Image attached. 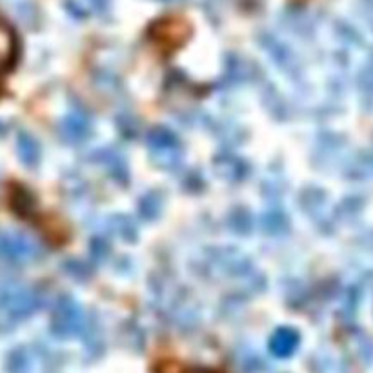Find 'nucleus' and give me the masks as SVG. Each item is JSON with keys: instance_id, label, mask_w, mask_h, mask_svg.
Segmentation results:
<instances>
[{"instance_id": "obj_1", "label": "nucleus", "mask_w": 373, "mask_h": 373, "mask_svg": "<svg viewBox=\"0 0 373 373\" xmlns=\"http://www.w3.org/2000/svg\"><path fill=\"white\" fill-rule=\"evenodd\" d=\"M41 306V297L35 290L13 280H0V310L15 319L32 315Z\"/></svg>"}, {"instance_id": "obj_2", "label": "nucleus", "mask_w": 373, "mask_h": 373, "mask_svg": "<svg viewBox=\"0 0 373 373\" xmlns=\"http://www.w3.org/2000/svg\"><path fill=\"white\" fill-rule=\"evenodd\" d=\"M52 326L53 332L57 333L58 337L77 335L86 326V317H84L82 308L73 301L71 297H63L53 310Z\"/></svg>"}, {"instance_id": "obj_3", "label": "nucleus", "mask_w": 373, "mask_h": 373, "mask_svg": "<svg viewBox=\"0 0 373 373\" xmlns=\"http://www.w3.org/2000/svg\"><path fill=\"white\" fill-rule=\"evenodd\" d=\"M148 146L153 153V161L161 168H173L181 161V146L168 128H155L148 133Z\"/></svg>"}, {"instance_id": "obj_4", "label": "nucleus", "mask_w": 373, "mask_h": 373, "mask_svg": "<svg viewBox=\"0 0 373 373\" xmlns=\"http://www.w3.org/2000/svg\"><path fill=\"white\" fill-rule=\"evenodd\" d=\"M38 255V248L24 235L0 231V260L22 264L30 262Z\"/></svg>"}, {"instance_id": "obj_5", "label": "nucleus", "mask_w": 373, "mask_h": 373, "mask_svg": "<svg viewBox=\"0 0 373 373\" xmlns=\"http://www.w3.org/2000/svg\"><path fill=\"white\" fill-rule=\"evenodd\" d=\"M190 33V27L182 19H177V16H170V19H164V21H159L157 24H153L150 30V36L159 44L161 47H177L179 44L184 42V38Z\"/></svg>"}, {"instance_id": "obj_6", "label": "nucleus", "mask_w": 373, "mask_h": 373, "mask_svg": "<svg viewBox=\"0 0 373 373\" xmlns=\"http://www.w3.org/2000/svg\"><path fill=\"white\" fill-rule=\"evenodd\" d=\"M58 131L68 144H82L84 140L89 139V135H91V124H89V119L86 115L80 113V111H73L63 120Z\"/></svg>"}, {"instance_id": "obj_7", "label": "nucleus", "mask_w": 373, "mask_h": 373, "mask_svg": "<svg viewBox=\"0 0 373 373\" xmlns=\"http://www.w3.org/2000/svg\"><path fill=\"white\" fill-rule=\"evenodd\" d=\"M16 58V36L8 24L0 19V71L10 69Z\"/></svg>"}, {"instance_id": "obj_8", "label": "nucleus", "mask_w": 373, "mask_h": 373, "mask_svg": "<svg viewBox=\"0 0 373 373\" xmlns=\"http://www.w3.org/2000/svg\"><path fill=\"white\" fill-rule=\"evenodd\" d=\"M299 346V333L290 328H280L273 333V337L270 341L271 352L277 357H290L291 353L295 352Z\"/></svg>"}, {"instance_id": "obj_9", "label": "nucleus", "mask_w": 373, "mask_h": 373, "mask_svg": "<svg viewBox=\"0 0 373 373\" xmlns=\"http://www.w3.org/2000/svg\"><path fill=\"white\" fill-rule=\"evenodd\" d=\"M16 150H19L21 161L24 162L26 166H36V164H38V159H41V146H38V142H36L32 135H27V133H19Z\"/></svg>"}, {"instance_id": "obj_10", "label": "nucleus", "mask_w": 373, "mask_h": 373, "mask_svg": "<svg viewBox=\"0 0 373 373\" xmlns=\"http://www.w3.org/2000/svg\"><path fill=\"white\" fill-rule=\"evenodd\" d=\"M215 166L221 170V175H224L229 181H238L246 175V166L242 161H238L235 157H221L215 161Z\"/></svg>"}, {"instance_id": "obj_11", "label": "nucleus", "mask_w": 373, "mask_h": 373, "mask_svg": "<svg viewBox=\"0 0 373 373\" xmlns=\"http://www.w3.org/2000/svg\"><path fill=\"white\" fill-rule=\"evenodd\" d=\"M262 224H264L266 234H282L286 229V217L282 213H266L262 217Z\"/></svg>"}, {"instance_id": "obj_12", "label": "nucleus", "mask_w": 373, "mask_h": 373, "mask_svg": "<svg viewBox=\"0 0 373 373\" xmlns=\"http://www.w3.org/2000/svg\"><path fill=\"white\" fill-rule=\"evenodd\" d=\"M157 373H218V372H213V370L206 368H192V366H182V364L173 363V361H166V363H161L157 366Z\"/></svg>"}, {"instance_id": "obj_13", "label": "nucleus", "mask_w": 373, "mask_h": 373, "mask_svg": "<svg viewBox=\"0 0 373 373\" xmlns=\"http://www.w3.org/2000/svg\"><path fill=\"white\" fill-rule=\"evenodd\" d=\"M140 210H142V213L148 218H153L155 215H159V212H161V197H159V193H150V195L142 197Z\"/></svg>"}, {"instance_id": "obj_14", "label": "nucleus", "mask_w": 373, "mask_h": 373, "mask_svg": "<svg viewBox=\"0 0 373 373\" xmlns=\"http://www.w3.org/2000/svg\"><path fill=\"white\" fill-rule=\"evenodd\" d=\"M366 2H368L370 5H373V0H366Z\"/></svg>"}]
</instances>
